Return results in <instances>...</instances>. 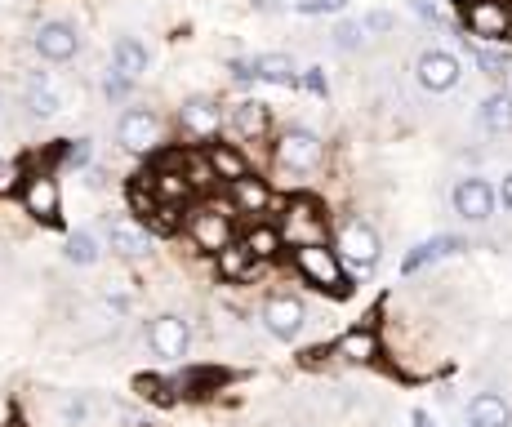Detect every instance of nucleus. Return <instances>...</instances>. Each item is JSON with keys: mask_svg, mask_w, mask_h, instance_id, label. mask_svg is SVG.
I'll list each match as a JSON object with an SVG mask.
<instances>
[{"mask_svg": "<svg viewBox=\"0 0 512 427\" xmlns=\"http://www.w3.org/2000/svg\"><path fill=\"white\" fill-rule=\"evenodd\" d=\"M450 201H455V214L464 218V223H486V218L495 214L499 196L486 178H459L455 192H450Z\"/></svg>", "mask_w": 512, "mask_h": 427, "instance_id": "nucleus-11", "label": "nucleus"}, {"mask_svg": "<svg viewBox=\"0 0 512 427\" xmlns=\"http://www.w3.org/2000/svg\"><path fill=\"white\" fill-rule=\"evenodd\" d=\"M130 89H134L130 76H121L116 67H107V76H103V98H107V103H125V98H130Z\"/></svg>", "mask_w": 512, "mask_h": 427, "instance_id": "nucleus-32", "label": "nucleus"}, {"mask_svg": "<svg viewBox=\"0 0 512 427\" xmlns=\"http://www.w3.org/2000/svg\"><path fill=\"white\" fill-rule=\"evenodd\" d=\"M468 427H512V410L504 396L481 392L468 401Z\"/></svg>", "mask_w": 512, "mask_h": 427, "instance_id": "nucleus-18", "label": "nucleus"}, {"mask_svg": "<svg viewBox=\"0 0 512 427\" xmlns=\"http://www.w3.org/2000/svg\"><path fill=\"white\" fill-rule=\"evenodd\" d=\"M504 76H508V94H512V67H508V72H504Z\"/></svg>", "mask_w": 512, "mask_h": 427, "instance_id": "nucleus-42", "label": "nucleus"}, {"mask_svg": "<svg viewBox=\"0 0 512 427\" xmlns=\"http://www.w3.org/2000/svg\"><path fill=\"white\" fill-rule=\"evenodd\" d=\"M410 5H415V14L423 18V23H432V27H437V23H441V9H437V5H432V0H410Z\"/></svg>", "mask_w": 512, "mask_h": 427, "instance_id": "nucleus-39", "label": "nucleus"}, {"mask_svg": "<svg viewBox=\"0 0 512 427\" xmlns=\"http://www.w3.org/2000/svg\"><path fill=\"white\" fill-rule=\"evenodd\" d=\"M272 205V192H268V183L263 178H254V174H245V178H236L232 183V210L236 214H263Z\"/></svg>", "mask_w": 512, "mask_h": 427, "instance_id": "nucleus-19", "label": "nucleus"}, {"mask_svg": "<svg viewBox=\"0 0 512 427\" xmlns=\"http://www.w3.org/2000/svg\"><path fill=\"white\" fill-rule=\"evenodd\" d=\"M464 236H432V241H423V245H415V250H410L406 254V263H401V272H406V276H415V272H423V267H428V263H437V258H446V254H459V250H464Z\"/></svg>", "mask_w": 512, "mask_h": 427, "instance_id": "nucleus-17", "label": "nucleus"}, {"mask_svg": "<svg viewBox=\"0 0 512 427\" xmlns=\"http://www.w3.org/2000/svg\"><path fill=\"white\" fill-rule=\"evenodd\" d=\"M130 205H134V214H152L156 210V196H152V183H147V178L130 183Z\"/></svg>", "mask_w": 512, "mask_h": 427, "instance_id": "nucleus-35", "label": "nucleus"}, {"mask_svg": "<svg viewBox=\"0 0 512 427\" xmlns=\"http://www.w3.org/2000/svg\"><path fill=\"white\" fill-rule=\"evenodd\" d=\"M147 343H152L156 356H165V361H183L187 356V343H192V325L183 321V316L165 312L152 321V330H147Z\"/></svg>", "mask_w": 512, "mask_h": 427, "instance_id": "nucleus-12", "label": "nucleus"}, {"mask_svg": "<svg viewBox=\"0 0 512 427\" xmlns=\"http://www.w3.org/2000/svg\"><path fill=\"white\" fill-rule=\"evenodd\" d=\"M477 121L486 134H512V94H490L486 103L477 107Z\"/></svg>", "mask_w": 512, "mask_h": 427, "instance_id": "nucleus-24", "label": "nucleus"}, {"mask_svg": "<svg viewBox=\"0 0 512 427\" xmlns=\"http://www.w3.org/2000/svg\"><path fill=\"white\" fill-rule=\"evenodd\" d=\"M214 263H219L223 281H245V276L254 272V254L245 250V241H228L219 254H214Z\"/></svg>", "mask_w": 512, "mask_h": 427, "instance_id": "nucleus-26", "label": "nucleus"}, {"mask_svg": "<svg viewBox=\"0 0 512 427\" xmlns=\"http://www.w3.org/2000/svg\"><path fill=\"white\" fill-rule=\"evenodd\" d=\"M219 125H223V112L214 98H187L179 107V129L187 138H196V143H210L219 134Z\"/></svg>", "mask_w": 512, "mask_h": 427, "instance_id": "nucleus-14", "label": "nucleus"}, {"mask_svg": "<svg viewBox=\"0 0 512 427\" xmlns=\"http://www.w3.org/2000/svg\"><path fill=\"white\" fill-rule=\"evenodd\" d=\"M67 263H76V267H90V263H98V254H103V250H98V236L94 232H72V236H67Z\"/></svg>", "mask_w": 512, "mask_h": 427, "instance_id": "nucleus-28", "label": "nucleus"}, {"mask_svg": "<svg viewBox=\"0 0 512 427\" xmlns=\"http://www.w3.org/2000/svg\"><path fill=\"white\" fill-rule=\"evenodd\" d=\"M330 236V218L321 210L312 196H294L285 205V218H281V241L290 245H326Z\"/></svg>", "mask_w": 512, "mask_h": 427, "instance_id": "nucleus-2", "label": "nucleus"}, {"mask_svg": "<svg viewBox=\"0 0 512 427\" xmlns=\"http://www.w3.org/2000/svg\"><path fill=\"white\" fill-rule=\"evenodd\" d=\"M90 156H94L90 138H72V143H63V161L76 165V170H85V165H90Z\"/></svg>", "mask_w": 512, "mask_h": 427, "instance_id": "nucleus-33", "label": "nucleus"}, {"mask_svg": "<svg viewBox=\"0 0 512 427\" xmlns=\"http://www.w3.org/2000/svg\"><path fill=\"white\" fill-rule=\"evenodd\" d=\"M383 254V241L379 232H374L370 223H361V218H352V223L339 227V258L352 267H374Z\"/></svg>", "mask_w": 512, "mask_h": 427, "instance_id": "nucleus-9", "label": "nucleus"}, {"mask_svg": "<svg viewBox=\"0 0 512 427\" xmlns=\"http://www.w3.org/2000/svg\"><path fill=\"white\" fill-rule=\"evenodd\" d=\"M330 36H334V49H343V54H352V49L366 45V27L361 23H339Z\"/></svg>", "mask_w": 512, "mask_h": 427, "instance_id": "nucleus-30", "label": "nucleus"}, {"mask_svg": "<svg viewBox=\"0 0 512 427\" xmlns=\"http://www.w3.org/2000/svg\"><path fill=\"white\" fill-rule=\"evenodd\" d=\"M228 121H232V129L241 138H263L272 116H268V103H259V98H241V103L228 112Z\"/></svg>", "mask_w": 512, "mask_h": 427, "instance_id": "nucleus-21", "label": "nucleus"}, {"mask_svg": "<svg viewBox=\"0 0 512 427\" xmlns=\"http://www.w3.org/2000/svg\"><path fill=\"white\" fill-rule=\"evenodd\" d=\"M303 321H308V312H303V303L290 299V294H277V299L263 303V325H268L272 339H285V343L299 339Z\"/></svg>", "mask_w": 512, "mask_h": 427, "instance_id": "nucleus-15", "label": "nucleus"}, {"mask_svg": "<svg viewBox=\"0 0 512 427\" xmlns=\"http://www.w3.org/2000/svg\"><path fill=\"white\" fill-rule=\"evenodd\" d=\"M107 245L121 258H143L147 245H152V232H147V223H134V218H112L107 223Z\"/></svg>", "mask_w": 512, "mask_h": 427, "instance_id": "nucleus-16", "label": "nucleus"}, {"mask_svg": "<svg viewBox=\"0 0 512 427\" xmlns=\"http://www.w3.org/2000/svg\"><path fill=\"white\" fill-rule=\"evenodd\" d=\"M472 58H477V67H481V72H486V76H504L508 72V67H512V58L508 54H499V49H472Z\"/></svg>", "mask_w": 512, "mask_h": 427, "instance_id": "nucleus-31", "label": "nucleus"}, {"mask_svg": "<svg viewBox=\"0 0 512 427\" xmlns=\"http://www.w3.org/2000/svg\"><path fill=\"white\" fill-rule=\"evenodd\" d=\"M18 178H23V165H18V161L14 165H0V192L9 196L18 187Z\"/></svg>", "mask_w": 512, "mask_h": 427, "instance_id": "nucleus-38", "label": "nucleus"}, {"mask_svg": "<svg viewBox=\"0 0 512 427\" xmlns=\"http://www.w3.org/2000/svg\"><path fill=\"white\" fill-rule=\"evenodd\" d=\"M205 161H210L214 178H219V183H228V187L236 183V178L250 174V161H245L232 143H210V147H205Z\"/></svg>", "mask_w": 512, "mask_h": 427, "instance_id": "nucleus-20", "label": "nucleus"}, {"mask_svg": "<svg viewBox=\"0 0 512 427\" xmlns=\"http://www.w3.org/2000/svg\"><path fill=\"white\" fill-rule=\"evenodd\" d=\"M236 81H268V85H294L299 81V67H294L290 54H254L232 63Z\"/></svg>", "mask_w": 512, "mask_h": 427, "instance_id": "nucleus-10", "label": "nucleus"}, {"mask_svg": "<svg viewBox=\"0 0 512 427\" xmlns=\"http://www.w3.org/2000/svg\"><path fill=\"white\" fill-rule=\"evenodd\" d=\"M174 227H183V218H179V205H156L152 214H147V232H174Z\"/></svg>", "mask_w": 512, "mask_h": 427, "instance_id": "nucleus-29", "label": "nucleus"}, {"mask_svg": "<svg viewBox=\"0 0 512 427\" xmlns=\"http://www.w3.org/2000/svg\"><path fill=\"white\" fill-rule=\"evenodd\" d=\"M299 81H303V89H312V94H317V98H326V94H330V85H326V72H321V67H308V72H303Z\"/></svg>", "mask_w": 512, "mask_h": 427, "instance_id": "nucleus-37", "label": "nucleus"}, {"mask_svg": "<svg viewBox=\"0 0 512 427\" xmlns=\"http://www.w3.org/2000/svg\"><path fill=\"white\" fill-rule=\"evenodd\" d=\"M116 143L130 156H152L161 147V116L147 112V107H130V112L116 121Z\"/></svg>", "mask_w": 512, "mask_h": 427, "instance_id": "nucleus-4", "label": "nucleus"}, {"mask_svg": "<svg viewBox=\"0 0 512 427\" xmlns=\"http://www.w3.org/2000/svg\"><path fill=\"white\" fill-rule=\"evenodd\" d=\"M334 352L352 365H370L374 356H379V334L374 330H348L339 343H334Z\"/></svg>", "mask_w": 512, "mask_h": 427, "instance_id": "nucleus-23", "label": "nucleus"}, {"mask_svg": "<svg viewBox=\"0 0 512 427\" xmlns=\"http://www.w3.org/2000/svg\"><path fill=\"white\" fill-rule=\"evenodd\" d=\"M294 9H299L303 18H317V14H343V9H348V0H294Z\"/></svg>", "mask_w": 512, "mask_h": 427, "instance_id": "nucleus-34", "label": "nucleus"}, {"mask_svg": "<svg viewBox=\"0 0 512 427\" xmlns=\"http://www.w3.org/2000/svg\"><path fill=\"white\" fill-rule=\"evenodd\" d=\"M464 23H468L472 36H486V41H504L512 14H508L504 0H468V5H464Z\"/></svg>", "mask_w": 512, "mask_h": 427, "instance_id": "nucleus-13", "label": "nucleus"}, {"mask_svg": "<svg viewBox=\"0 0 512 427\" xmlns=\"http://www.w3.org/2000/svg\"><path fill=\"white\" fill-rule=\"evenodd\" d=\"M294 267L303 272V281L334 294V299H348L352 294V281H348V272H343L339 250H326V245H294Z\"/></svg>", "mask_w": 512, "mask_h": 427, "instance_id": "nucleus-1", "label": "nucleus"}, {"mask_svg": "<svg viewBox=\"0 0 512 427\" xmlns=\"http://www.w3.org/2000/svg\"><path fill=\"white\" fill-rule=\"evenodd\" d=\"M32 45L45 63H72V58L81 54V32H76L72 23H63V18H45V23L36 27Z\"/></svg>", "mask_w": 512, "mask_h": 427, "instance_id": "nucleus-7", "label": "nucleus"}, {"mask_svg": "<svg viewBox=\"0 0 512 427\" xmlns=\"http://www.w3.org/2000/svg\"><path fill=\"white\" fill-rule=\"evenodd\" d=\"M326 156V143H321L312 129H285L277 138V165L281 170H294V174H308L321 165Z\"/></svg>", "mask_w": 512, "mask_h": 427, "instance_id": "nucleus-6", "label": "nucleus"}, {"mask_svg": "<svg viewBox=\"0 0 512 427\" xmlns=\"http://www.w3.org/2000/svg\"><path fill=\"white\" fill-rule=\"evenodd\" d=\"M459 58L450 49H423L419 63H415V81L428 89V94H450L459 85Z\"/></svg>", "mask_w": 512, "mask_h": 427, "instance_id": "nucleus-8", "label": "nucleus"}, {"mask_svg": "<svg viewBox=\"0 0 512 427\" xmlns=\"http://www.w3.org/2000/svg\"><path fill=\"white\" fill-rule=\"evenodd\" d=\"M18 196H23V210L32 214L36 223L54 227L58 218H63V192H58L54 174H27L23 187H18Z\"/></svg>", "mask_w": 512, "mask_h": 427, "instance_id": "nucleus-5", "label": "nucleus"}, {"mask_svg": "<svg viewBox=\"0 0 512 427\" xmlns=\"http://www.w3.org/2000/svg\"><path fill=\"white\" fill-rule=\"evenodd\" d=\"M410 427H437V423H432L428 410H415V414H410Z\"/></svg>", "mask_w": 512, "mask_h": 427, "instance_id": "nucleus-40", "label": "nucleus"}, {"mask_svg": "<svg viewBox=\"0 0 512 427\" xmlns=\"http://www.w3.org/2000/svg\"><path fill=\"white\" fill-rule=\"evenodd\" d=\"M281 227H268V223H259V227H250V236H245V250L254 254V263H268V258H277L281 254Z\"/></svg>", "mask_w": 512, "mask_h": 427, "instance_id": "nucleus-27", "label": "nucleus"}, {"mask_svg": "<svg viewBox=\"0 0 512 427\" xmlns=\"http://www.w3.org/2000/svg\"><path fill=\"white\" fill-rule=\"evenodd\" d=\"M27 112L41 116V121H49V116L63 112V98L54 94V85H49L45 72H36L32 81H27Z\"/></svg>", "mask_w": 512, "mask_h": 427, "instance_id": "nucleus-25", "label": "nucleus"}, {"mask_svg": "<svg viewBox=\"0 0 512 427\" xmlns=\"http://www.w3.org/2000/svg\"><path fill=\"white\" fill-rule=\"evenodd\" d=\"M232 205H201V210H192L187 214V236H192V245L196 250H205V254H219L228 241H236L232 236Z\"/></svg>", "mask_w": 512, "mask_h": 427, "instance_id": "nucleus-3", "label": "nucleus"}, {"mask_svg": "<svg viewBox=\"0 0 512 427\" xmlns=\"http://www.w3.org/2000/svg\"><path fill=\"white\" fill-rule=\"evenodd\" d=\"M504 41H512V23H508V36H504Z\"/></svg>", "mask_w": 512, "mask_h": 427, "instance_id": "nucleus-43", "label": "nucleus"}, {"mask_svg": "<svg viewBox=\"0 0 512 427\" xmlns=\"http://www.w3.org/2000/svg\"><path fill=\"white\" fill-rule=\"evenodd\" d=\"M499 201H504V210L512 214V174L504 178V192H499Z\"/></svg>", "mask_w": 512, "mask_h": 427, "instance_id": "nucleus-41", "label": "nucleus"}, {"mask_svg": "<svg viewBox=\"0 0 512 427\" xmlns=\"http://www.w3.org/2000/svg\"><path fill=\"white\" fill-rule=\"evenodd\" d=\"M366 32H374V36H388V32H397V18L388 14V9H374V14H366Z\"/></svg>", "mask_w": 512, "mask_h": 427, "instance_id": "nucleus-36", "label": "nucleus"}, {"mask_svg": "<svg viewBox=\"0 0 512 427\" xmlns=\"http://www.w3.org/2000/svg\"><path fill=\"white\" fill-rule=\"evenodd\" d=\"M112 67L121 76H130V81H143L147 76V45L139 36H121V41L112 45Z\"/></svg>", "mask_w": 512, "mask_h": 427, "instance_id": "nucleus-22", "label": "nucleus"}]
</instances>
